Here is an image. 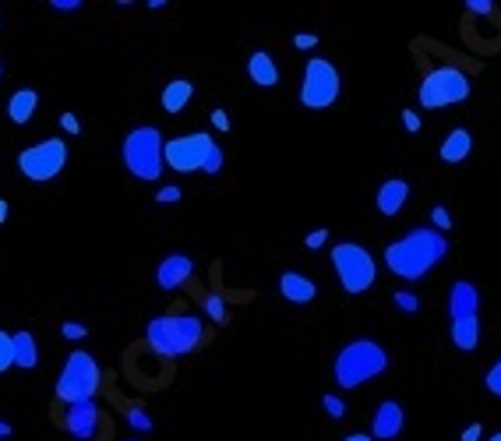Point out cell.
<instances>
[{"label":"cell","mask_w":501,"mask_h":441,"mask_svg":"<svg viewBox=\"0 0 501 441\" xmlns=\"http://www.w3.org/2000/svg\"><path fill=\"white\" fill-rule=\"evenodd\" d=\"M406 428V413H402V402L399 399H385L378 402L375 410V420H371V438L375 441H392L402 435Z\"/></svg>","instance_id":"cell-13"},{"label":"cell","mask_w":501,"mask_h":441,"mask_svg":"<svg viewBox=\"0 0 501 441\" xmlns=\"http://www.w3.org/2000/svg\"><path fill=\"white\" fill-rule=\"evenodd\" d=\"M480 435H484V428H480V424H470V428L462 431V438L459 441H480Z\"/></svg>","instance_id":"cell-38"},{"label":"cell","mask_w":501,"mask_h":441,"mask_svg":"<svg viewBox=\"0 0 501 441\" xmlns=\"http://www.w3.org/2000/svg\"><path fill=\"white\" fill-rule=\"evenodd\" d=\"M406 198H410V184L399 180V177H392V180H385V184L378 187L375 205H378L382 216H399V212L406 209Z\"/></svg>","instance_id":"cell-15"},{"label":"cell","mask_w":501,"mask_h":441,"mask_svg":"<svg viewBox=\"0 0 501 441\" xmlns=\"http://www.w3.org/2000/svg\"><path fill=\"white\" fill-rule=\"evenodd\" d=\"M0 78H4V64H0Z\"/></svg>","instance_id":"cell-43"},{"label":"cell","mask_w":501,"mask_h":441,"mask_svg":"<svg viewBox=\"0 0 501 441\" xmlns=\"http://www.w3.org/2000/svg\"><path fill=\"white\" fill-rule=\"evenodd\" d=\"M484 385H488V392L491 395H498L501 399V357L488 368V375H484Z\"/></svg>","instance_id":"cell-25"},{"label":"cell","mask_w":501,"mask_h":441,"mask_svg":"<svg viewBox=\"0 0 501 441\" xmlns=\"http://www.w3.org/2000/svg\"><path fill=\"white\" fill-rule=\"evenodd\" d=\"M64 166H67V142H60V138L36 142L18 152V169L32 184H50L64 173Z\"/></svg>","instance_id":"cell-10"},{"label":"cell","mask_w":501,"mask_h":441,"mask_svg":"<svg viewBox=\"0 0 501 441\" xmlns=\"http://www.w3.org/2000/svg\"><path fill=\"white\" fill-rule=\"evenodd\" d=\"M339 92H342V78L333 60H325V56L307 60V67L300 74V103L307 110H329L339 99Z\"/></svg>","instance_id":"cell-9"},{"label":"cell","mask_w":501,"mask_h":441,"mask_svg":"<svg viewBox=\"0 0 501 441\" xmlns=\"http://www.w3.org/2000/svg\"><path fill=\"white\" fill-rule=\"evenodd\" d=\"M491 441H501V431H498V435H491Z\"/></svg>","instance_id":"cell-42"},{"label":"cell","mask_w":501,"mask_h":441,"mask_svg":"<svg viewBox=\"0 0 501 441\" xmlns=\"http://www.w3.org/2000/svg\"><path fill=\"white\" fill-rule=\"evenodd\" d=\"M417 99L424 110H442V107H455L470 99V78L455 67V64H438L424 74Z\"/></svg>","instance_id":"cell-8"},{"label":"cell","mask_w":501,"mask_h":441,"mask_svg":"<svg viewBox=\"0 0 501 441\" xmlns=\"http://www.w3.org/2000/svg\"><path fill=\"white\" fill-rule=\"evenodd\" d=\"M392 300H395V307H399V311H420V297H417V293H410V290H399Z\"/></svg>","instance_id":"cell-26"},{"label":"cell","mask_w":501,"mask_h":441,"mask_svg":"<svg viewBox=\"0 0 501 441\" xmlns=\"http://www.w3.org/2000/svg\"><path fill=\"white\" fill-rule=\"evenodd\" d=\"M402 127H406L410 134L420 131V117H417V110H402Z\"/></svg>","instance_id":"cell-35"},{"label":"cell","mask_w":501,"mask_h":441,"mask_svg":"<svg viewBox=\"0 0 501 441\" xmlns=\"http://www.w3.org/2000/svg\"><path fill=\"white\" fill-rule=\"evenodd\" d=\"M7 220V202H4V198H0V222Z\"/></svg>","instance_id":"cell-41"},{"label":"cell","mask_w":501,"mask_h":441,"mask_svg":"<svg viewBox=\"0 0 501 441\" xmlns=\"http://www.w3.org/2000/svg\"><path fill=\"white\" fill-rule=\"evenodd\" d=\"M120 160L134 180H145V184L160 180L163 177V134L149 124L127 131V138L120 145Z\"/></svg>","instance_id":"cell-5"},{"label":"cell","mask_w":501,"mask_h":441,"mask_svg":"<svg viewBox=\"0 0 501 441\" xmlns=\"http://www.w3.org/2000/svg\"><path fill=\"white\" fill-rule=\"evenodd\" d=\"M212 152H216V142L205 131L177 134V138L163 142V163L169 169H177V173H202Z\"/></svg>","instance_id":"cell-11"},{"label":"cell","mask_w":501,"mask_h":441,"mask_svg":"<svg viewBox=\"0 0 501 441\" xmlns=\"http://www.w3.org/2000/svg\"><path fill=\"white\" fill-rule=\"evenodd\" d=\"M322 406H325V413H329L333 420H342V417H346V402H342L335 392H329V395L322 399Z\"/></svg>","instance_id":"cell-27"},{"label":"cell","mask_w":501,"mask_h":441,"mask_svg":"<svg viewBox=\"0 0 501 441\" xmlns=\"http://www.w3.org/2000/svg\"><path fill=\"white\" fill-rule=\"evenodd\" d=\"M470 149H473V138H470V131H466V127H455L445 142H442L438 156H442L445 163H462V160L470 156Z\"/></svg>","instance_id":"cell-20"},{"label":"cell","mask_w":501,"mask_h":441,"mask_svg":"<svg viewBox=\"0 0 501 441\" xmlns=\"http://www.w3.org/2000/svg\"><path fill=\"white\" fill-rule=\"evenodd\" d=\"M39 110V92L36 89H18L11 99H7V117L11 124H29Z\"/></svg>","instance_id":"cell-18"},{"label":"cell","mask_w":501,"mask_h":441,"mask_svg":"<svg viewBox=\"0 0 501 441\" xmlns=\"http://www.w3.org/2000/svg\"><path fill=\"white\" fill-rule=\"evenodd\" d=\"M131 441H138V438H131Z\"/></svg>","instance_id":"cell-44"},{"label":"cell","mask_w":501,"mask_h":441,"mask_svg":"<svg viewBox=\"0 0 501 441\" xmlns=\"http://www.w3.org/2000/svg\"><path fill=\"white\" fill-rule=\"evenodd\" d=\"M325 240H329V229H315V233H307V251L325 247Z\"/></svg>","instance_id":"cell-34"},{"label":"cell","mask_w":501,"mask_h":441,"mask_svg":"<svg viewBox=\"0 0 501 441\" xmlns=\"http://www.w3.org/2000/svg\"><path fill=\"white\" fill-rule=\"evenodd\" d=\"M202 307H205V318H209V322H216V325H229V304L223 300V293H205Z\"/></svg>","instance_id":"cell-22"},{"label":"cell","mask_w":501,"mask_h":441,"mask_svg":"<svg viewBox=\"0 0 501 441\" xmlns=\"http://www.w3.org/2000/svg\"><path fill=\"white\" fill-rule=\"evenodd\" d=\"M60 335H64V339H71V342H78V339H85V335H89V325H78V322H64V325H60Z\"/></svg>","instance_id":"cell-29"},{"label":"cell","mask_w":501,"mask_h":441,"mask_svg":"<svg viewBox=\"0 0 501 441\" xmlns=\"http://www.w3.org/2000/svg\"><path fill=\"white\" fill-rule=\"evenodd\" d=\"M194 276V258L187 255H167L156 269V286L160 290H180L187 279Z\"/></svg>","instance_id":"cell-14"},{"label":"cell","mask_w":501,"mask_h":441,"mask_svg":"<svg viewBox=\"0 0 501 441\" xmlns=\"http://www.w3.org/2000/svg\"><path fill=\"white\" fill-rule=\"evenodd\" d=\"M180 198H184V191H180V187H173V184L156 191V202H160V205H173V202H180Z\"/></svg>","instance_id":"cell-30"},{"label":"cell","mask_w":501,"mask_h":441,"mask_svg":"<svg viewBox=\"0 0 501 441\" xmlns=\"http://www.w3.org/2000/svg\"><path fill=\"white\" fill-rule=\"evenodd\" d=\"M448 335L462 353L480 346V290L470 279L448 286Z\"/></svg>","instance_id":"cell-4"},{"label":"cell","mask_w":501,"mask_h":441,"mask_svg":"<svg viewBox=\"0 0 501 441\" xmlns=\"http://www.w3.org/2000/svg\"><path fill=\"white\" fill-rule=\"evenodd\" d=\"M247 74L262 89H276L279 85V64L272 60L269 50H255V54L247 56Z\"/></svg>","instance_id":"cell-17"},{"label":"cell","mask_w":501,"mask_h":441,"mask_svg":"<svg viewBox=\"0 0 501 441\" xmlns=\"http://www.w3.org/2000/svg\"><path fill=\"white\" fill-rule=\"evenodd\" d=\"M223 163H226L223 149H220V145H216V152H212V156H209V163H205V169H202V173H205V177H216V173H220V169H223Z\"/></svg>","instance_id":"cell-31"},{"label":"cell","mask_w":501,"mask_h":441,"mask_svg":"<svg viewBox=\"0 0 501 441\" xmlns=\"http://www.w3.org/2000/svg\"><path fill=\"white\" fill-rule=\"evenodd\" d=\"M99 402L96 399H78V402H67L64 410V431L78 441H96L99 435Z\"/></svg>","instance_id":"cell-12"},{"label":"cell","mask_w":501,"mask_h":441,"mask_svg":"<svg viewBox=\"0 0 501 441\" xmlns=\"http://www.w3.org/2000/svg\"><path fill=\"white\" fill-rule=\"evenodd\" d=\"M50 7L60 11V14H71V11H78V7H82V0H54Z\"/></svg>","instance_id":"cell-36"},{"label":"cell","mask_w":501,"mask_h":441,"mask_svg":"<svg viewBox=\"0 0 501 441\" xmlns=\"http://www.w3.org/2000/svg\"><path fill=\"white\" fill-rule=\"evenodd\" d=\"M127 424H131L134 431H152V417H149L142 406H131V410H127Z\"/></svg>","instance_id":"cell-24"},{"label":"cell","mask_w":501,"mask_h":441,"mask_svg":"<svg viewBox=\"0 0 501 441\" xmlns=\"http://www.w3.org/2000/svg\"><path fill=\"white\" fill-rule=\"evenodd\" d=\"M14 368V346H11V335L0 329V375H7Z\"/></svg>","instance_id":"cell-23"},{"label":"cell","mask_w":501,"mask_h":441,"mask_svg":"<svg viewBox=\"0 0 501 441\" xmlns=\"http://www.w3.org/2000/svg\"><path fill=\"white\" fill-rule=\"evenodd\" d=\"M431 222H435L438 233H448V229H452V212H448L445 205H435V209H431Z\"/></svg>","instance_id":"cell-28"},{"label":"cell","mask_w":501,"mask_h":441,"mask_svg":"<svg viewBox=\"0 0 501 441\" xmlns=\"http://www.w3.org/2000/svg\"><path fill=\"white\" fill-rule=\"evenodd\" d=\"M191 99H194V85H191L187 78L169 82L167 89H163V96H160V103H163V110L167 113H180Z\"/></svg>","instance_id":"cell-21"},{"label":"cell","mask_w":501,"mask_h":441,"mask_svg":"<svg viewBox=\"0 0 501 441\" xmlns=\"http://www.w3.org/2000/svg\"><path fill=\"white\" fill-rule=\"evenodd\" d=\"M279 293L289 304H311L318 297V286H315V279L300 276V272H282L279 276Z\"/></svg>","instance_id":"cell-16"},{"label":"cell","mask_w":501,"mask_h":441,"mask_svg":"<svg viewBox=\"0 0 501 441\" xmlns=\"http://www.w3.org/2000/svg\"><path fill=\"white\" fill-rule=\"evenodd\" d=\"M11 346H14V368L22 371H32L39 364V346H36V335L32 332H14L11 335Z\"/></svg>","instance_id":"cell-19"},{"label":"cell","mask_w":501,"mask_h":441,"mask_svg":"<svg viewBox=\"0 0 501 441\" xmlns=\"http://www.w3.org/2000/svg\"><path fill=\"white\" fill-rule=\"evenodd\" d=\"M389 368V353L375 339H350L333 364V378L339 388H360L382 378Z\"/></svg>","instance_id":"cell-2"},{"label":"cell","mask_w":501,"mask_h":441,"mask_svg":"<svg viewBox=\"0 0 501 441\" xmlns=\"http://www.w3.org/2000/svg\"><path fill=\"white\" fill-rule=\"evenodd\" d=\"M7 435H11V424H7V420H0V438H7Z\"/></svg>","instance_id":"cell-40"},{"label":"cell","mask_w":501,"mask_h":441,"mask_svg":"<svg viewBox=\"0 0 501 441\" xmlns=\"http://www.w3.org/2000/svg\"><path fill=\"white\" fill-rule=\"evenodd\" d=\"M209 120H212V127H216V131H229V117H226V110H212Z\"/></svg>","instance_id":"cell-37"},{"label":"cell","mask_w":501,"mask_h":441,"mask_svg":"<svg viewBox=\"0 0 501 441\" xmlns=\"http://www.w3.org/2000/svg\"><path fill=\"white\" fill-rule=\"evenodd\" d=\"M448 255V237L438 233L435 226H417L410 229L406 237L392 240L382 255V262L389 265L392 276L406 279V282H417L424 279L442 258Z\"/></svg>","instance_id":"cell-1"},{"label":"cell","mask_w":501,"mask_h":441,"mask_svg":"<svg viewBox=\"0 0 501 441\" xmlns=\"http://www.w3.org/2000/svg\"><path fill=\"white\" fill-rule=\"evenodd\" d=\"M103 385V368L89 350H74L67 353L60 378H56V399L60 402H78V399H96V392Z\"/></svg>","instance_id":"cell-7"},{"label":"cell","mask_w":501,"mask_h":441,"mask_svg":"<svg viewBox=\"0 0 501 441\" xmlns=\"http://www.w3.org/2000/svg\"><path fill=\"white\" fill-rule=\"evenodd\" d=\"M145 342L160 357H184L205 342V322L198 315H156L145 329Z\"/></svg>","instance_id":"cell-3"},{"label":"cell","mask_w":501,"mask_h":441,"mask_svg":"<svg viewBox=\"0 0 501 441\" xmlns=\"http://www.w3.org/2000/svg\"><path fill=\"white\" fill-rule=\"evenodd\" d=\"M342 441H375L371 435H364V431H357V435H346Z\"/></svg>","instance_id":"cell-39"},{"label":"cell","mask_w":501,"mask_h":441,"mask_svg":"<svg viewBox=\"0 0 501 441\" xmlns=\"http://www.w3.org/2000/svg\"><path fill=\"white\" fill-rule=\"evenodd\" d=\"M293 47H297V50H311V47H318V36H315V32H297Z\"/></svg>","instance_id":"cell-33"},{"label":"cell","mask_w":501,"mask_h":441,"mask_svg":"<svg viewBox=\"0 0 501 441\" xmlns=\"http://www.w3.org/2000/svg\"><path fill=\"white\" fill-rule=\"evenodd\" d=\"M60 127H64L67 134H82V120H78V117H74L71 110L60 113Z\"/></svg>","instance_id":"cell-32"},{"label":"cell","mask_w":501,"mask_h":441,"mask_svg":"<svg viewBox=\"0 0 501 441\" xmlns=\"http://www.w3.org/2000/svg\"><path fill=\"white\" fill-rule=\"evenodd\" d=\"M329 262H333L335 279H339L342 293H350V297L367 293V290L375 286V279H378V262H375V255H371L367 247L353 244V240L335 244Z\"/></svg>","instance_id":"cell-6"}]
</instances>
